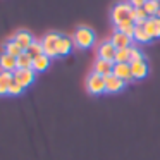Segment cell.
I'll use <instances>...</instances> for the list:
<instances>
[{
    "instance_id": "cell-1",
    "label": "cell",
    "mask_w": 160,
    "mask_h": 160,
    "mask_svg": "<svg viewBox=\"0 0 160 160\" xmlns=\"http://www.w3.org/2000/svg\"><path fill=\"white\" fill-rule=\"evenodd\" d=\"M129 19L134 21V7L129 4L128 0L126 2H119V4H115L110 9V21L114 26H117L119 22L129 21Z\"/></svg>"
},
{
    "instance_id": "cell-2",
    "label": "cell",
    "mask_w": 160,
    "mask_h": 160,
    "mask_svg": "<svg viewBox=\"0 0 160 160\" xmlns=\"http://www.w3.org/2000/svg\"><path fill=\"white\" fill-rule=\"evenodd\" d=\"M72 43L74 48H81V50L90 48V47L95 45V31L90 26H78L72 36Z\"/></svg>"
},
{
    "instance_id": "cell-3",
    "label": "cell",
    "mask_w": 160,
    "mask_h": 160,
    "mask_svg": "<svg viewBox=\"0 0 160 160\" xmlns=\"http://www.w3.org/2000/svg\"><path fill=\"white\" fill-rule=\"evenodd\" d=\"M60 35L59 33H47L45 36H43L40 42H42V47H43V53H45L47 57H50V59H53V57H57V42H59Z\"/></svg>"
},
{
    "instance_id": "cell-4",
    "label": "cell",
    "mask_w": 160,
    "mask_h": 160,
    "mask_svg": "<svg viewBox=\"0 0 160 160\" xmlns=\"http://www.w3.org/2000/svg\"><path fill=\"white\" fill-rule=\"evenodd\" d=\"M86 90L91 95H102L105 93V78L97 72H91L86 79Z\"/></svg>"
},
{
    "instance_id": "cell-5",
    "label": "cell",
    "mask_w": 160,
    "mask_h": 160,
    "mask_svg": "<svg viewBox=\"0 0 160 160\" xmlns=\"http://www.w3.org/2000/svg\"><path fill=\"white\" fill-rule=\"evenodd\" d=\"M12 76H14L16 84H19L21 88H28L29 84H33L36 72L33 69H16L14 72H12Z\"/></svg>"
},
{
    "instance_id": "cell-6",
    "label": "cell",
    "mask_w": 160,
    "mask_h": 160,
    "mask_svg": "<svg viewBox=\"0 0 160 160\" xmlns=\"http://www.w3.org/2000/svg\"><path fill=\"white\" fill-rule=\"evenodd\" d=\"M115 52H117V48L110 43V40H103L97 47V59H105V60H112L114 62Z\"/></svg>"
},
{
    "instance_id": "cell-7",
    "label": "cell",
    "mask_w": 160,
    "mask_h": 160,
    "mask_svg": "<svg viewBox=\"0 0 160 160\" xmlns=\"http://www.w3.org/2000/svg\"><path fill=\"white\" fill-rule=\"evenodd\" d=\"M110 43L117 50H121V48H129V47H132L134 40H132L131 36H128L126 33L115 31V29H114V33H112V36H110Z\"/></svg>"
},
{
    "instance_id": "cell-8",
    "label": "cell",
    "mask_w": 160,
    "mask_h": 160,
    "mask_svg": "<svg viewBox=\"0 0 160 160\" xmlns=\"http://www.w3.org/2000/svg\"><path fill=\"white\" fill-rule=\"evenodd\" d=\"M112 74L117 78H121L122 81H126V84L132 81V74H131V64L129 62H117L114 64V71Z\"/></svg>"
},
{
    "instance_id": "cell-9",
    "label": "cell",
    "mask_w": 160,
    "mask_h": 160,
    "mask_svg": "<svg viewBox=\"0 0 160 160\" xmlns=\"http://www.w3.org/2000/svg\"><path fill=\"white\" fill-rule=\"evenodd\" d=\"M124 88H126V81H122L121 78L114 76V74L105 78V93H119Z\"/></svg>"
},
{
    "instance_id": "cell-10",
    "label": "cell",
    "mask_w": 160,
    "mask_h": 160,
    "mask_svg": "<svg viewBox=\"0 0 160 160\" xmlns=\"http://www.w3.org/2000/svg\"><path fill=\"white\" fill-rule=\"evenodd\" d=\"M112 71H114V62L112 60H105V59H97L93 64V72L100 74V76L107 78L112 74Z\"/></svg>"
},
{
    "instance_id": "cell-11",
    "label": "cell",
    "mask_w": 160,
    "mask_h": 160,
    "mask_svg": "<svg viewBox=\"0 0 160 160\" xmlns=\"http://www.w3.org/2000/svg\"><path fill=\"white\" fill-rule=\"evenodd\" d=\"M72 48H74L72 38H69V36H64V35H60L59 42H57V48H55L57 55H59V57H66V55H69V53L72 52Z\"/></svg>"
},
{
    "instance_id": "cell-12",
    "label": "cell",
    "mask_w": 160,
    "mask_h": 160,
    "mask_svg": "<svg viewBox=\"0 0 160 160\" xmlns=\"http://www.w3.org/2000/svg\"><path fill=\"white\" fill-rule=\"evenodd\" d=\"M16 69H18V59L5 52L0 53V71L2 72H14Z\"/></svg>"
},
{
    "instance_id": "cell-13",
    "label": "cell",
    "mask_w": 160,
    "mask_h": 160,
    "mask_svg": "<svg viewBox=\"0 0 160 160\" xmlns=\"http://www.w3.org/2000/svg\"><path fill=\"white\" fill-rule=\"evenodd\" d=\"M12 40H14V42L18 43V45L21 47L22 50H24V52H26V50H28L31 45H33V42H35V38H33L31 33H29V31H22V29H21V31L16 33V35L12 36Z\"/></svg>"
},
{
    "instance_id": "cell-14",
    "label": "cell",
    "mask_w": 160,
    "mask_h": 160,
    "mask_svg": "<svg viewBox=\"0 0 160 160\" xmlns=\"http://www.w3.org/2000/svg\"><path fill=\"white\" fill-rule=\"evenodd\" d=\"M143 26H145L146 33L152 36V40L160 38V19L158 18H148Z\"/></svg>"
},
{
    "instance_id": "cell-15",
    "label": "cell",
    "mask_w": 160,
    "mask_h": 160,
    "mask_svg": "<svg viewBox=\"0 0 160 160\" xmlns=\"http://www.w3.org/2000/svg\"><path fill=\"white\" fill-rule=\"evenodd\" d=\"M131 74H132V79H143V78H146V74H148V64H146V60H139V62L131 64Z\"/></svg>"
},
{
    "instance_id": "cell-16",
    "label": "cell",
    "mask_w": 160,
    "mask_h": 160,
    "mask_svg": "<svg viewBox=\"0 0 160 160\" xmlns=\"http://www.w3.org/2000/svg\"><path fill=\"white\" fill-rule=\"evenodd\" d=\"M12 83H14L12 72H2V71H0V97L9 95V88H11Z\"/></svg>"
},
{
    "instance_id": "cell-17",
    "label": "cell",
    "mask_w": 160,
    "mask_h": 160,
    "mask_svg": "<svg viewBox=\"0 0 160 160\" xmlns=\"http://www.w3.org/2000/svg\"><path fill=\"white\" fill-rule=\"evenodd\" d=\"M50 66V57H47L45 53H42V55L35 57L33 59V67L31 69L35 71V72H43V71H47Z\"/></svg>"
},
{
    "instance_id": "cell-18",
    "label": "cell",
    "mask_w": 160,
    "mask_h": 160,
    "mask_svg": "<svg viewBox=\"0 0 160 160\" xmlns=\"http://www.w3.org/2000/svg\"><path fill=\"white\" fill-rule=\"evenodd\" d=\"M4 52L18 59L19 55H22V53H24V50H22L21 47H19L18 43L14 42V40H9V42H5V43H4Z\"/></svg>"
},
{
    "instance_id": "cell-19",
    "label": "cell",
    "mask_w": 160,
    "mask_h": 160,
    "mask_svg": "<svg viewBox=\"0 0 160 160\" xmlns=\"http://www.w3.org/2000/svg\"><path fill=\"white\" fill-rule=\"evenodd\" d=\"M132 40L138 43H150L152 42V36L146 33L145 26H134V35H132Z\"/></svg>"
},
{
    "instance_id": "cell-20",
    "label": "cell",
    "mask_w": 160,
    "mask_h": 160,
    "mask_svg": "<svg viewBox=\"0 0 160 160\" xmlns=\"http://www.w3.org/2000/svg\"><path fill=\"white\" fill-rule=\"evenodd\" d=\"M143 9L146 11L148 18H157V14H158V11H160V4L157 0H148V2L143 5Z\"/></svg>"
},
{
    "instance_id": "cell-21",
    "label": "cell",
    "mask_w": 160,
    "mask_h": 160,
    "mask_svg": "<svg viewBox=\"0 0 160 160\" xmlns=\"http://www.w3.org/2000/svg\"><path fill=\"white\" fill-rule=\"evenodd\" d=\"M33 67V57L28 52L18 57V69H31Z\"/></svg>"
},
{
    "instance_id": "cell-22",
    "label": "cell",
    "mask_w": 160,
    "mask_h": 160,
    "mask_svg": "<svg viewBox=\"0 0 160 160\" xmlns=\"http://www.w3.org/2000/svg\"><path fill=\"white\" fill-rule=\"evenodd\" d=\"M146 19H148V14H146L145 9L143 7L134 9V24L136 26H143L146 22Z\"/></svg>"
},
{
    "instance_id": "cell-23",
    "label": "cell",
    "mask_w": 160,
    "mask_h": 160,
    "mask_svg": "<svg viewBox=\"0 0 160 160\" xmlns=\"http://www.w3.org/2000/svg\"><path fill=\"white\" fill-rule=\"evenodd\" d=\"M129 55H131V47L129 48H121L115 52V57H114V64L117 62H129Z\"/></svg>"
},
{
    "instance_id": "cell-24",
    "label": "cell",
    "mask_w": 160,
    "mask_h": 160,
    "mask_svg": "<svg viewBox=\"0 0 160 160\" xmlns=\"http://www.w3.org/2000/svg\"><path fill=\"white\" fill-rule=\"evenodd\" d=\"M26 52H28L29 55L33 57V59H35V57H38V55H42V53H43V47H42V42H38V40H35V42H33V45L29 47V48L26 50Z\"/></svg>"
},
{
    "instance_id": "cell-25",
    "label": "cell",
    "mask_w": 160,
    "mask_h": 160,
    "mask_svg": "<svg viewBox=\"0 0 160 160\" xmlns=\"http://www.w3.org/2000/svg\"><path fill=\"white\" fill-rule=\"evenodd\" d=\"M139 60H145V55H143V52L138 48V47L132 45L131 47V55H129V64L139 62Z\"/></svg>"
},
{
    "instance_id": "cell-26",
    "label": "cell",
    "mask_w": 160,
    "mask_h": 160,
    "mask_svg": "<svg viewBox=\"0 0 160 160\" xmlns=\"http://www.w3.org/2000/svg\"><path fill=\"white\" fill-rule=\"evenodd\" d=\"M22 91H24V88H21L19 84H16V83H12L11 88H9V95H12V97H18V95L22 93Z\"/></svg>"
},
{
    "instance_id": "cell-27",
    "label": "cell",
    "mask_w": 160,
    "mask_h": 160,
    "mask_svg": "<svg viewBox=\"0 0 160 160\" xmlns=\"http://www.w3.org/2000/svg\"><path fill=\"white\" fill-rule=\"evenodd\" d=\"M128 2H129V4H131L134 9H138V7H143V5L148 2V0H128Z\"/></svg>"
},
{
    "instance_id": "cell-28",
    "label": "cell",
    "mask_w": 160,
    "mask_h": 160,
    "mask_svg": "<svg viewBox=\"0 0 160 160\" xmlns=\"http://www.w3.org/2000/svg\"><path fill=\"white\" fill-rule=\"evenodd\" d=\"M157 18H158V19H160V11H158V14H157Z\"/></svg>"
},
{
    "instance_id": "cell-29",
    "label": "cell",
    "mask_w": 160,
    "mask_h": 160,
    "mask_svg": "<svg viewBox=\"0 0 160 160\" xmlns=\"http://www.w3.org/2000/svg\"><path fill=\"white\" fill-rule=\"evenodd\" d=\"M158 4H160V0H158Z\"/></svg>"
}]
</instances>
